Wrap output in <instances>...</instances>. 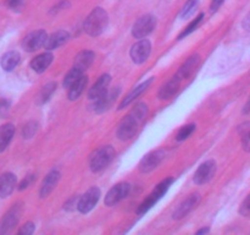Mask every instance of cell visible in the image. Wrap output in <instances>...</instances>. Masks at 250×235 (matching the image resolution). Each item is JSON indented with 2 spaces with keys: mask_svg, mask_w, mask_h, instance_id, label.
<instances>
[{
  "mask_svg": "<svg viewBox=\"0 0 250 235\" xmlns=\"http://www.w3.org/2000/svg\"><path fill=\"white\" fill-rule=\"evenodd\" d=\"M146 114H148V105L146 103H138L133 108V110L127 117H125L119 124L116 131L119 140H121V141L131 140L136 135L139 125L146 119Z\"/></svg>",
  "mask_w": 250,
  "mask_h": 235,
  "instance_id": "6da1fadb",
  "label": "cell"
},
{
  "mask_svg": "<svg viewBox=\"0 0 250 235\" xmlns=\"http://www.w3.org/2000/svg\"><path fill=\"white\" fill-rule=\"evenodd\" d=\"M107 24H109L107 12L103 7H95L85 19L84 31L92 37L100 36L106 29Z\"/></svg>",
  "mask_w": 250,
  "mask_h": 235,
  "instance_id": "7a4b0ae2",
  "label": "cell"
},
{
  "mask_svg": "<svg viewBox=\"0 0 250 235\" xmlns=\"http://www.w3.org/2000/svg\"><path fill=\"white\" fill-rule=\"evenodd\" d=\"M115 152L112 146H103L98 148L89 158V168L93 173H99L104 170L114 159Z\"/></svg>",
  "mask_w": 250,
  "mask_h": 235,
  "instance_id": "3957f363",
  "label": "cell"
},
{
  "mask_svg": "<svg viewBox=\"0 0 250 235\" xmlns=\"http://www.w3.org/2000/svg\"><path fill=\"white\" fill-rule=\"evenodd\" d=\"M172 183H173L172 178H167V179H165V180L161 181V183L159 184L155 188H154L153 192H151L150 195H149L148 197H146V200L141 203V206L138 207L137 213H138V214H144V213L148 212V211L150 210L153 206H155V203L158 202L159 200H161V198H163V196L167 192V190L170 188V186L172 185Z\"/></svg>",
  "mask_w": 250,
  "mask_h": 235,
  "instance_id": "277c9868",
  "label": "cell"
},
{
  "mask_svg": "<svg viewBox=\"0 0 250 235\" xmlns=\"http://www.w3.org/2000/svg\"><path fill=\"white\" fill-rule=\"evenodd\" d=\"M156 19L153 15H144L139 17L132 27V36L137 39H143L155 29Z\"/></svg>",
  "mask_w": 250,
  "mask_h": 235,
  "instance_id": "5b68a950",
  "label": "cell"
},
{
  "mask_svg": "<svg viewBox=\"0 0 250 235\" xmlns=\"http://www.w3.org/2000/svg\"><path fill=\"white\" fill-rule=\"evenodd\" d=\"M48 39V34L43 29L31 32L27 34L22 41V47L26 51H36L39 48L45 46V42Z\"/></svg>",
  "mask_w": 250,
  "mask_h": 235,
  "instance_id": "8992f818",
  "label": "cell"
},
{
  "mask_svg": "<svg viewBox=\"0 0 250 235\" xmlns=\"http://www.w3.org/2000/svg\"><path fill=\"white\" fill-rule=\"evenodd\" d=\"M129 191H131V185L128 183L117 184L114 188H110L109 192L105 196V205L111 207V206L121 202L122 200H125L129 195Z\"/></svg>",
  "mask_w": 250,
  "mask_h": 235,
  "instance_id": "52a82bcc",
  "label": "cell"
},
{
  "mask_svg": "<svg viewBox=\"0 0 250 235\" xmlns=\"http://www.w3.org/2000/svg\"><path fill=\"white\" fill-rule=\"evenodd\" d=\"M22 207L21 205H15L5 213L4 217L0 220V234H6L10 233L15 227H16L17 222L20 220V214H21Z\"/></svg>",
  "mask_w": 250,
  "mask_h": 235,
  "instance_id": "ba28073f",
  "label": "cell"
},
{
  "mask_svg": "<svg viewBox=\"0 0 250 235\" xmlns=\"http://www.w3.org/2000/svg\"><path fill=\"white\" fill-rule=\"evenodd\" d=\"M100 198V190L98 188H90L87 192L83 193L78 200L77 210L81 213H88L97 206Z\"/></svg>",
  "mask_w": 250,
  "mask_h": 235,
  "instance_id": "9c48e42d",
  "label": "cell"
},
{
  "mask_svg": "<svg viewBox=\"0 0 250 235\" xmlns=\"http://www.w3.org/2000/svg\"><path fill=\"white\" fill-rule=\"evenodd\" d=\"M215 174H216V162L208 161L205 163L200 164L199 168L195 171L193 180L198 185H204V184L209 183L214 178Z\"/></svg>",
  "mask_w": 250,
  "mask_h": 235,
  "instance_id": "30bf717a",
  "label": "cell"
},
{
  "mask_svg": "<svg viewBox=\"0 0 250 235\" xmlns=\"http://www.w3.org/2000/svg\"><path fill=\"white\" fill-rule=\"evenodd\" d=\"M151 53V43L148 39H141L139 42H137L136 44H133L131 48V58L133 60V63L136 64H143L146 63V59L149 58Z\"/></svg>",
  "mask_w": 250,
  "mask_h": 235,
  "instance_id": "8fae6325",
  "label": "cell"
},
{
  "mask_svg": "<svg viewBox=\"0 0 250 235\" xmlns=\"http://www.w3.org/2000/svg\"><path fill=\"white\" fill-rule=\"evenodd\" d=\"M120 92H121V91H120L119 87L107 90L106 92L102 95V97L98 98V99H95L94 105H93V108H94V112L95 113H104V112H106L107 109H110V107H112V104L115 103L116 98L119 97Z\"/></svg>",
  "mask_w": 250,
  "mask_h": 235,
  "instance_id": "7c38bea8",
  "label": "cell"
},
{
  "mask_svg": "<svg viewBox=\"0 0 250 235\" xmlns=\"http://www.w3.org/2000/svg\"><path fill=\"white\" fill-rule=\"evenodd\" d=\"M164 159V151L158 149V151H153L144 156L142 158L141 163H139V170L142 173H150L154 169L158 168L159 164L163 162Z\"/></svg>",
  "mask_w": 250,
  "mask_h": 235,
  "instance_id": "4fadbf2b",
  "label": "cell"
},
{
  "mask_svg": "<svg viewBox=\"0 0 250 235\" xmlns=\"http://www.w3.org/2000/svg\"><path fill=\"white\" fill-rule=\"evenodd\" d=\"M199 201H200L199 193H192V195L188 196V197L186 198V200L183 201L180 206H178L177 210L173 212V215H172L173 219L178 220V219H182V218H185L188 213H190L195 207H197V205L199 203Z\"/></svg>",
  "mask_w": 250,
  "mask_h": 235,
  "instance_id": "5bb4252c",
  "label": "cell"
},
{
  "mask_svg": "<svg viewBox=\"0 0 250 235\" xmlns=\"http://www.w3.org/2000/svg\"><path fill=\"white\" fill-rule=\"evenodd\" d=\"M110 82H111V76L110 75L105 73V75L100 76L99 80L92 86V88H90L89 92H88V98L92 100H95L98 99V98L102 97V95L106 92L107 88H109Z\"/></svg>",
  "mask_w": 250,
  "mask_h": 235,
  "instance_id": "9a60e30c",
  "label": "cell"
},
{
  "mask_svg": "<svg viewBox=\"0 0 250 235\" xmlns=\"http://www.w3.org/2000/svg\"><path fill=\"white\" fill-rule=\"evenodd\" d=\"M60 171L58 170H51L48 175L45 176V179L43 180L41 186V190H39V196L42 198L46 197L51 193V191L55 188V186L58 185L59 180H60Z\"/></svg>",
  "mask_w": 250,
  "mask_h": 235,
  "instance_id": "2e32d148",
  "label": "cell"
},
{
  "mask_svg": "<svg viewBox=\"0 0 250 235\" xmlns=\"http://www.w3.org/2000/svg\"><path fill=\"white\" fill-rule=\"evenodd\" d=\"M17 178L12 173H4L0 175V197L5 198L14 192L16 188Z\"/></svg>",
  "mask_w": 250,
  "mask_h": 235,
  "instance_id": "e0dca14e",
  "label": "cell"
},
{
  "mask_svg": "<svg viewBox=\"0 0 250 235\" xmlns=\"http://www.w3.org/2000/svg\"><path fill=\"white\" fill-rule=\"evenodd\" d=\"M199 60H200L199 54H193V55L189 56V58L185 61V64L178 69L176 76H177L178 78H181L182 81L186 80V78H188L193 72H194L195 68H197L198 64H199Z\"/></svg>",
  "mask_w": 250,
  "mask_h": 235,
  "instance_id": "ac0fdd59",
  "label": "cell"
},
{
  "mask_svg": "<svg viewBox=\"0 0 250 235\" xmlns=\"http://www.w3.org/2000/svg\"><path fill=\"white\" fill-rule=\"evenodd\" d=\"M181 82H182L181 78H178L177 76H173L168 82H166L165 85L160 88V91H159V98H160L161 100L170 99L171 97H173V95L177 93L178 88H180L181 86Z\"/></svg>",
  "mask_w": 250,
  "mask_h": 235,
  "instance_id": "d6986e66",
  "label": "cell"
},
{
  "mask_svg": "<svg viewBox=\"0 0 250 235\" xmlns=\"http://www.w3.org/2000/svg\"><path fill=\"white\" fill-rule=\"evenodd\" d=\"M68 39H70V33H68V32L58 31L55 32V33L51 34V36L48 37L44 48H45L46 50H54V49L63 46Z\"/></svg>",
  "mask_w": 250,
  "mask_h": 235,
  "instance_id": "ffe728a7",
  "label": "cell"
},
{
  "mask_svg": "<svg viewBox=\"0 0 250 235\" xmlns=\"http://www.w3.org/2000/svg\"><path fill=\"white\" fill-rule=\"evenodd\" d=\"M53 54L49 53V51L39 54L38 56H36V58L31 61V69L38 73L44 72V71L50 66V64L53 63Z\"/></svg>",
  "mask_w": 250,
  "mask_h": 235,
  "instance_id": "44dd1931",
  "label": "cell"
},
{
  "mask_svg": "<svg viewBox=\"0 0 250 235\" xmlns=\"http://www.w3.org/2000/svg\"><path fill=\"white\" fill-rule=\"evenodd\" d=\"M95 59V54L90 50H83L78 54L75 58V63H73V68L78 69L82 72H84L85 70L92 66L93 61Z\"/></svg>",
  "mask_w": 250,
  "mask_h": 235,
  "instance_id": "7402d4cb",
  "label": "cell"
},
{
  "mask_svg": "<svg viewBox=\"0 0 250 235\" xmlns=\"http://www.w3.org/2000/svg\"><path fill=\"white\" fill-rule=\"evenodd\" d=\"M151 82H153V77L149 78V80H146V82L141 83V85L137 86V87H134L133 90H132V92H129V94L127 95L124 100H122L121 104H120V107H119V109H124V108L128 107V105L131 104L134 99H136V98H138L139 95H141L142 93H143L144 91H146V88L150 86Z\"/></svg>",
  "mask_w": 250,
  "mask_h": 235,
  "instance_id": "603a6c76",
  "label": "cell"
},
{
  "mask_svg": "<svg viewBox=\"0 0 250 235\" xmlns=\"http://www.w3.org/2000/svg\"><path fill=\"white\" fill-rule=\"evenodd\" d=\"M15 135V126L12 124H5L0 126V153L7 148Z\"/></svg>",
  "mask_w": 250,
  "mask_h": 235,
  "instance_id": "cb8c5ba5",
  "label": "cell"
},
{
  "mask_svg": "<svg viewBox=\"0 0 250 235\" xmlns=\"http://www.w3.org/2000/svg\"><path fill=\"white\" fill-rule=\"evenodd\" d=\"M20 59H21L20 54L17 53V51L11 50L7 51V53H5L4 55H2L0 64H1V68L4 69L5 71L10 72V71H12L17 65H19Z\"/></svg>",
  "mask_w": 250,
  "mask_h": 235,
  "instance_id": "d4e9b609",
  "label": "cell"
},
{
  "mask_svg": "<svg viewBox=\"0 0 250 235\" xmlns=\"http://www.w3.org/2000/svg\"><path fill=\"white\" fill-rule=\"evenodd\" d=\"M88 83V77L85 75H82L70 88H68V99L76 100L81 97V94L84 91L85 86Z\"/></svg>",
  "mask_w": 250,
  "mask_h": 235,
  "instance_id": "484cf974",
  "label": "cell"
},
{
  "mask_svg": "<svg viewBox=\"0 0 250 235\" xmlns=\"http://www.w3.org/2000/svg\"><path fill=\"white\" fill-rule=\"evenodd\" d=\"M55 90H56V82L46 83V85L42 88L41 92H39L38 97H37V103H38L39 105L45 104V103L50 99V97L53 95V93L55 92Z\"/></svg>",
  "mask_w": 250,
  "mask_h": 235,
  "instance_id": "4316f807",
  "label": "cell"
},
{
  "mask_svg": "<svg viewBox=\"0 0 250 235\" xmlns=\"http://www.w3.org/2000/svg\"><path fill=\"white\" fill-rule=\"evenodd\" d=\"M238 132L242 137V146L247 152H250V122H244L238 127Z\"/></svg>",
  "mask_w": 250,
  "mask_h": 235,
  "instance_id": "83f0119b",
  "label": "cell"
},
{
  "mask_svg": "<svg viewBox=\"0 0 250 235\" xmlns=\"http://www.w3.org/2000/svg\"><path fill=\"white\" fill-rule=\"evenodd\" d=\"M82 75H84V72H82V71L78 70V69L72 68L68 71L67 75L65 76V78H63V87L70 88Z\"/></svg>",
  "mask_w": 250,
  "mask_h": 235,
  "instance_id": "f1b7e54d",
  "label": "cell"
},
{
  "mask_svg": "<svg viewBox=\"0 0 250 235\" xmlns=\"http://www.w3.org/2000/svg\"><path fill=\"white\" fill-rule=\"evenodd\" d=\"M203 19H204V14H199L198 15L197 17H195L194 20H193L192 22H190L189 24H188L187 27H186L185 29H183L182 31V33L180 34V36H178V39H182V38H185V37H187V36H189L190 33H192V32H194L195 29L198 28V26H199L200 24H202V21H203Z\"/></svg>",
  "mask_w": 250,
  "mask_h": 235,
  "instance_id": "f546056e",
  "label": "cell"
},
{
  "mask_svg": "<svg viewBox=\"0 0 250 235\" xmlns=\"http://www.w3.org/2000/svg\"><path fill=\"white\" fill-rule=\"evenodd\" d=\"M198 6V0H188L187 2H186V5L183 6L182 11H181V19L182 20H186L188 19V17H190L193 15V12L195 11V9H197Z\"/></svg>",
  "mask_w": 250,
  "mask_h": 235,
  "instance_id": "4dcf8cb0",
  "label": "cell"
},
{
  "mask_svg": "<svg viewBox=\"0 0 250 235\" xmlns=\"http://www.w3.org/2000/svg\"><path fill=\"white\" fill-rule=\"evenodd\" d=\"M194 130H195L194 124H189V125H186V126H182L180 130H178L177 135H176V140H177V141H185V140H187L188 137L193 134Z\"/></svg>",
  "mask_w": 250,
  "mask_h": 235,
  "instance_id": "1f68e13d",
  "label": "cell"
},
{
  "mask_svg": "<svg viewBox=\"0 0 250 235\" xmlns=\"http://www.w3.org/2000/svg\"><path fill=\"white\" fill-rule=\"evenodd\" d=\"M37 130H38V124H37L36 121L27 122V124L23 126V129H22V136H23L26 140L32 139V137L36 135Z\"/></svg>",
  "mask_w": 250,
  "mask_h": 235,
  "instance_id": "d6a6232c",
  "label": "cell"
},
{
  "mask_svg": "<svg viewBox=\"0 0 250 235\" xmlns=\"http://www.w3.org/2000/svg\"><path fill=\"white\" fill-rule=\"evenodd\" d=\"M239 214L248 217L250 215V193L246 197V200L242 202L241 207H239Z\"/></svg>",
  "mask_w": 250,
  "mask_h": 235,
  "instance_id": "836d02e7",
  "label": "cell"
},
{
  "mask_svg": "<svg viewBox=\"0 0 250 235\" xmlns=\"http://www.w3.org/2000/svg\"><path fill=\"white\" fill-rule=\"evenodd\" d=\"M34 180H36V175L34 174H29V175H27L26 178L23 179V180L20 183L19 185V190L22 191V190H26L27 188H29V186L32 185V184L34 183Z\"/></svg>",
  "mask_w": 250,
  "mask_h": 235,
  "instance_id": "e575fe53",
  "label": "cell"
},
{
  "mask_svg": "<svg viewBox=\"0 0 250 235\" xmlns=\"http://www.w3.org/2000/svg\"><path fill=\"white\" fill-rule=\"evenodd\" d=\"M10 102L6 99H0V119H4L9 115Z\"/></svg>",
  "mask_w": 250,
  "mask_h": 235,
  "instance_id": "d590c367",
  "label": "cell"
},
{
  "mask_svg": "<svg viewBox=\"0 0 250 235\" xmlns=\"http://www.w3.org/2000/svg\"><path fill=\"white\" fill-rule=\"evenodd\" d=\"M34 229H36V227H34L33 223L28 222L19 230V234L20 235H31L34 233Z\"/></svg>",
  "mask_w": 250,
  "mask_h": 235,
  "instance_id": "8d00e7d4",
  "label": "cell"
},
{
  "mask_svg": "<svg viewBox=\"0 0 250 235\" xmlns=\"http://www.w3.org/2000/svg\"><path fill=\"white\" fill-rule=\"evenodd\" d=\"M24 1H26V0H6L7 6H9L10 9L15 10V11H19V10L23 6Z\"/></svg>",
  "mask_w": 250,
  "mask_h": 235,
  "instance_id": "74e56055",
  "label": "cell"
},
{
  "mask_svg": "<svg viewBox=\"0 0 250 235\" xmlns=\"http://www.w3.org/2000/svg\"><path fill=\"white\" fill-rule=\"evenodd\" d=\"M78 200H80V198H78ZM78 200H77V197H72L71 200H68L67 202H66V205H65V210L72 211L73 208H77Z\"/></svg>",
  "mask_w": 250,
  "mask_h": 235,
  "instance_id": "f35d334b",
  "label": "cell"
},
{
  "mask_svg": "<svg viewBox=\"0 0 250 235\" xmlns=\"http://www.w3.org/2000/svg\"><path fill=\"white\" fill-rule=\"evenodd\" d=\"M225 0H212L211 2V6H210V10H211V12H215L219 10V7L221 6L222 4H224Z\"/></svg>",
  "mask_w": 250,
  "mask_h": 235,
  "instance_id": "ab89813d",
  "label": "cell"
},
{
  "mask_svg": "<svg viewBox=\"0 0 250 235\" xmlns=\"http://www.w3.org/2000/svg\"><path fill=\"white\" fill-rule=\"evenodd\" d=\"M242 24H243V28L247 29V31L250 32V14L247 15L246 17H244L243 22H242Z\"/></svg>",
  "mask_w": 250,
  "mask_h": 235,
  "instance_id": "60d3db41",
  "label": "cell"
},
{
  "mask_svg": "<svg viewBox=\"0 0 250 235\" xmlns=\"http://www.w3.org/2000/svg\"><path fill=\"white\" fill-rule=\"evenodd\" d=\"M243 112L246 113V114H248V113L250 112V95H249V99H248V102L246 103V105H244V109H243Z\"/></svg>",
  "mask_w": 250,
  "mask_h": 235,
  "instance_id": "b9f144b4",
  "label": "cell"
},
{
  "mask_svg": "<svg viewBox=\"0 0 250 235\" xmlns=\"http://www.w3.org/2000/svg\"><path fill=\"white\" fill-rule=\"evenodd\" d=\"M209 232H210V228H203V229L198 230L197 234H198V235H200V234H207V233H209Z\"/></svg>",
  "mask_w": 250,
  "mask_h": 235,
  "instance_id": "7bdbcfd3",
  "label": "cell"
}]
</instances>
